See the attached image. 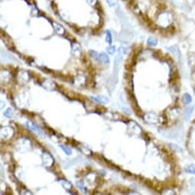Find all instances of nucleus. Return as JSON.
I'll return each mask as SVG.
<instances>
[{
	"instance_id": "f257e3e1",
	"label": "nucleus",
	"mask_w": 195,
	"mask_h": 195,
	"mask_svg": "<svg viewBox=\"0 0 195 195\" xmlns=\"http://www.w3.org/2000/svg\"><path fill=\"white\" fill-rule=\"evenodd\" d=\"M158 23L161 25L164 26V25H169L172 22V17H171L170 14L165 12V13H161L158 15Z\"/></svg>"
},
{
	"instance_id": "f03ea898",
	"label": "nucleus",
	"mask_w": 195,
	"mask_h": 195,
	"mask_svg": "<svg viewBox=\"0 0 195 195\" xmlns=\"http://www.w3.org/2000/svg\"><path fill=\"white\" fill-rule=\"evenodd\" d=\"M188 63L191 70V74L195 72V53L194 52H189L188 54Z\"/></svg>"
},
{
	"instance_id": "7ed1b4c3",
	"label": "nucleus",
	"mask_w": 195,
	"mask_h": 195,
	"mask_svg": "<svg viewBox=\"0 0 195 195\" xmlns=\"http://www.w3.org/2000/svg\"><path fill=\"white\" fill-rule=\"evenodd\" d=\"M194 106L190 105V104L186 107V109H185V119H186L187 121H188L191 119V115H192L193 112H194Z\"/></svg>"
},
{
	"instance_id": "20e7f679",
	"label": "nucleus",
	"mask_w": 195,
	"mask_h": 195,
	"mask_svg": "<svg viewBox=\"0 0 195 195\" xmlns=\"http://www.w3.org/2000/svg\"><path fill=\"white\" fill-rule=\"evenodd\" d=\"M182 101L185 105H189L192 101V97L189 93H185L182 96Z\"/></svg>"
},
{
	"instance_id": "39448f33",
	"label": "nucleus",
	"mask_w": 195,
	"mask_h": 195,
	"mask_svg": "<svg viewBox=\"0 0 195 195\" xmlns=\"http://www.w3.org/2000/svg\"><path fill=\"white\" fill-rule=\"evenodd\" d=\"M91 99L93 100L97 101V102L103 103V104H107V103L108 102V99H107V97H105V96H97V97H93V96H91Z\"/></svg>"
},
{
	"instance_id": "423d86ee",
	"label": "nucleus",
	"mask_w": 195,
	"mask_h": 195,
	"mask_svg": "<svg viewBox=\"0 0 195 195\" xmlns=\"http://www.w3.org/2000/svg\"><path fill=\"white\" fill-rule=\"evenodd\" d=\"M53 26L55 27V31H56L58 33V34L62 35V34H64V29L62 28V27L61 26V25H58V24H56V23H54Z\"/></svg>"
},
{
	"instance_id": "0eeeda50",
	"label": "nucleus",
	"mask_w": 195,
	"mask_h": 195,
	"mask_svg": "<svg viewBox=\"0 0 195 195\" xmlns=\"http://www.w3.org/2000/svg\"><path fill=\"white\" fill-rule=\"evenodd\" d=\"M185 172H186L187 173L195 174V165H188L186 168H185Z\"/></svg>"
},
{
	"instance_id": "6e6552de",
	"label": "nucleus",
	"mask_w": 195,
	"mask_h": 195,
	"mask_svg": "<svg viewBox=\"0 0 195 195\" xmlns=\"http://www.w3.org/2000/svg\"><path fill=\"white\" fill-rule=\"evenodd\" d=\"M147 43L150 46H155L158 44V40L155 39V38H149L148 41H147Z\"/></svg>"
},
{
	"instance_id": "1a4fd4ad",
	"label": "nucleus",
	"mask_w": 195,
	"mask_h": 195,
	"mask_svg": "<svg viewBox=\"0 0 195 195\" xmlns=\"http://www.w3.org/2000/svg\"><path fill=\"white\" fill-rule=\"evenodd\" d=\"M100 59L104 63H107V64L109 63V59L108 56L106 54H101V55H100Z\"/></svg>"
},
{
	"instance_id": "9d476101",
	"label": "nucleus",
	"mask_w": 195,
	"mask_h": 195,
	"mask_svg": "<svg viewBox=\"0 0 195 195\" xmlns=\"http://www.w3.org/2000/svg\"><path fill=\"white\" fill-rule=\"evenodd\" d=\"M90 55H91L92 58H93L96 60H100V55L97 53V52L94 51H90Z\"/></svg>"
},
{
	"instance_id": "9b49d317",
	"label": "nucleus",
	"mask_w": 195,
	"mask_h": 195,
	"mask_svg": "<svg viewBox=\"0 0 195 195\" xmlns=\"http://www.w3.org/2000/svg\"><path fill=\"white\" fill-rule=\"evenodd\" d=\"M106 41H107V42L109 44H111V43H112V37H111V33L109 32V31H107V35H106Z\"/></svg>"
},
{
	"instance_id": "f8f14e48",
	"label": "nucleus",
	"mask_w": 195,
	"mask_h": 195,
	"mask_svg": "<svg viewBox=\"0 0 195 195\" xmlns=\"http://www.w3.org/2000/svg\"><path fill=\"white\" fill-rule=\"evenodd\" d=\"M171 146L173 147V149L176 150L177 152H183V149H182L181 148L180 146H178V145H174V144H171Z\"/></svg>"
},
{
	"instance_id": "ddd939ff",
	"label": "nucleus",
	"mask_w": 195,
	"mask_h": 195,
	"mask_svg": "<svg viewBox=\"0 0 195 195\" xmlns=\"http://www.w3.org/2000/svg\"><path fill=\"white\" fill-rule=\"evenodd\" d=\"M5 116H7L8 118H11V117H12V109H11L10 108L8 109L6 111V112H5Z\"/></svg>"
},
{
	"instance_id": "4468645a",
	"label": "nucleus",
	"mask_w": 195,
	"mask_h": 195,
	"mask_svg": "<svg viewBox=\"0 0 195 195\" xmlns=\"http://www.w3.org/2000/svg\"><path fill=\"white\" fill-rule=\"evenodd\" d=\"M60 147H61V148H62L63 150H64V152H66V154H67V155H71V150H70L69 148H67V147H65V146H64V145H60Z\"/></svg>"
},
{
	"instance_id": "2eb2a0df",
	"label": "nucleus",
	"mask_w": 195,
	"mask_h": 195,
	"mask_svg": "<svg viewBox=\"0 0 195 195\" xmlns=\"http://www.w3.org/2000/svg\"><path fill=\"white\" fill-rule=\"evenodd\" d=\"M116 51V47L114 46H110V47L107 48V51L109 52V54H113Z\"/></svg>"
},
{
	"instance_id": "dca6fc26",
	"label": "nucleus",
	"mask_w": 195,
	"mask_h": 195,
	"mask_svg": "<svg viewBox=\"0 0 195 195\" xmlns=\"http://www.w3.org/2000/svg\"><path fill=\"white\" fill-rule=\"evenodd\" d=\"M87 2L90 5V6H94L96 2V0H87Z\"/></svg>"
},
{
	"instance_id": "f3484780",
	"label": "nucleus",
	"mask_w": 195,
	"mask_h": 195,
	"mask_svg": "<svg viewBox=\"0 0 195 195\" xmlns=\"http://www.w3.org/2000/svg\"><path fill=\"white\" fill-rule=\"evenodd\" d=\"M107 2L110 6H112L114 5V1L113 0H107Z\"/></svg>"
},
{
	"instance_id": "a211bd4d",
	"label": "nucleus",
	"mask_w": 195,
	"mask_h": 195,
	"mask_svg": "<svg viewBox=\"0 0 195 195\" xmlns=\"http://www.w3.org/2000/svg\"><path fill=\"white\" fill-rule=\"evenodd\" d=\"M194 92H195V87H194Z\"/></svg>"
},
{
	"instance_id": "6ab92c4d",
	"label": "nucleus",
	"mask_w": 195,
	"mask_h": 195,
	"mask_svg": "<svg viewBox=\"0 0 195 195\" xmlns=\"http://www.w3.org/2000/svg\"><path fill=\"white\" fill-rule=\"evenodd\" d=\"M50 1H52V0H50Z\"/></svg>"
}]
</instances>
